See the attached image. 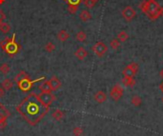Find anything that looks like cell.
<instances>
[{
	"label": "cell",
	"mask_w": 163,
	"mask_h": 136,
	"mask_svg": "<svg viewBox=\"0 0 163 136\" xmlns=\"http://www.w3.org/2000/svg\"><path fill=\"white\" fill-rule=\"evenodd\" d=\"M73 134L74 136H81L83 134V130L79 127H76L73 130Z\"/></svg>",
	"instance_id": "28"
},
{
	"label": "cell",
	"mask_w": 163,
	"mask_h": 136,
	"mask_svg": "<svg viewBox=\"0 0 163 136\" xmlns=\"http://www.w3.org/2000/svg\"><path fill=\"white\" fill-rule=\"evenodd\" d=\"M79 18L81 21L83 22H87L88 20H90L92 18V15L89 11H88L87 10H83L80 11V14H79Z\"/></svg>",
	"instance_id": "15"
},
{
	"label": "cell",
	"mask_w": 163,
	"mask_h": 136,
	"mask_svg": "<svg viewBox=\"0 0 163 136\" xmlns=\"http://www.w3.org/2000/svg\"><path fill=\"white\" fill-rule=\"evenodd\" d=\"M110 46H111V49H117L118 47L120 46V42L117 38H114L110 42Z\"/></svg>",
	"instance_id": "26"
},
{
	"label": "cell",
	"mask_w": 163,
	"mask_h": 136,
	"mask_svg": "<svg viewBox=\"0 0 163 136\" xmlns=\"http://www.w3.org/2000/svg\"><path fill=\"white\" fill-rule=\"evenodd\" d=\"M96 3L94 1V0H84V5L86 6V8L88 9H92Z\"/></svg>",
	"instance_id": "29"
},
{
	"label": "cell",
	"mask_w": 163,
	"mask_h": 136,
	"mask_svg": "<svg viewBox=\"0 0 163 136\" xmlns=\"http://www.w3.org/2000/svg\"><path fill=\"white\" fill-rule=\"evenodd\" d=\"M159 15L161 17H163V7H160V10H159Z\"/></svg>",
	"instance_id": "35"
},
{
	"label": "cell",
	"mask_w": 163,
	"mask_h": 136,
	"mask_svg": "<svg viewBox=\"0 0 163 136\" xmlns=\"http://www.w3.org/2000/svg\"><path fill=\"white\" fill-rule=\"evenodd\" d=\"M49 83H50V85H51V88H52L53 91H55L58 89H60L61 88V85H62L61 82H60V80L56 76H52L51 78H50V80H49Z\"/></svg>",
	"instance_id": "11"
},
{
	"label": "cell",
	"mask_w": 163,
	"mask_h": 136,
	"mask_svg": "<svg viewBox=\"0 0 163 136\" xmlns=\"http://www.w3.org/2000/svg\"><path fill=\"white\" fill-rule=\"evenodd\" d=\"M9 71H10V66L8 64L3 63V64L0 65V72H1L2 74H5L6 75L7 73H9Z\"/></svg>",
	"instance_id": "25"
},
{
	"label": "cell",
	"mask_w": 163,
	"mask_h": 136,
	"mask_svg": "<svg viewBox=\"0 0 163 136\" xmlns=\"http://www.w3.org/2000/svg\"><path fill=\"white\" fill-rule=\"evenodd\" d=\"M139 9L143 14L146 15V16L150 20H156L158 17H160L159 15L160 6L156 2V0H144V1L140 3Z\"/></svg>",
	"instance_id": "2"
},
{
	"label": "cell",
	"mask_w": 163,
	"mask_h": 136,
	"mask_svg": "<svg viewBox=\"0 0 163 136\" xmlns=\"http://www.w3.org/2000/svg\"><path fill=\"white\" fill-rule=\"evenodd\" d=\"M87 38V35H86V32H83V31H79L77 35H76V39L78 41V42H84Z\"/></svg>",
	"instance_id": "21"
},
{
	"label": "cell",
	"mask_w": 163,
	"mask_h": 136,
	"mask_svg": "<svg viewBox=\"0 0 163 136\" xmlns=\"http://www.w3.org/2000/svg\"><path fill=\"white\" fill-rule=\"evenodd\" d=\"M129 38V35L126 32L121 31L118 34H117V39L119 40V42H125Z\"/></svg>",
	"instance_id": "22"
},
{
	"label": "cell",
	"mask_w": 163,
	"mask_h": 136,
	"mask_svg": "<svg viewBox=\"0 0 163 136\" xmlns=\"http://www.w3.org/2000/svg\"><path fill=\"white\" fill-rule=\"evenodd\" d=\"M4 93H5V90L1 87V88H0V97H2L4 95Z\"/></svg>",
	"instance_id": "34"
},
{
	"label": "cell",
	"mask_w": 163,
	"mask_h": 136,
	"mask_svg": "<svg viewBox=\"0 0 163 136\" xmlns=\"http://www.w3.org/2000/svg\"><path fill=\"white\" fill-rule=\"evenodd\" d=\"M121 15L123 16V18L126 20L127 22H131L136 15V11L135 10L131 7V6H126L121 11Z\"/></svg>",
	"instance_id": "9"
},
{
	"label": "cell",
	"mask_w": 163,
	"mask_h": 136,
	"mask_svg": "<svg viewBox=\"0 0 163 136\" xmlns=\"http://www.w3.org/2000/svg\"><path fill=\"white\" fill-rule=\"evenodd\" d=\"M94 99H95V101L98 104H102L104 103L106 100H107V94L102 91H98L95 93L94 95Z\"/></svg>",
	"instance_id": "10"
},
{
	"label": "cell",
	"mask_w": 163,
	"mask_h": 136,
	"mask_svg": "<svg viewBox=\"0 0 163 136\" xmlns=\"http://www.w3.org/2000/svg\"><path fill=\"white\" fill-rule=\"evenodd\" d=\"M45 77H40L38 79H35V80H30L29 77H26L22 80H20L17 85H18V88L22 91H29L31 90V88L33 87V85L36 82H39L41 80H44Z\"/></svg>",
	"instance_id": "4"
},
{
	"label": "cell",
	"mask_w": 163,
	"mask_h": 136,
	"mask_svg": "<svg viewBox=\"0 0 163 136\" xmlns=\"http://www.w3.org/2000/svg\"><path fill=\"white\" fill-rule=\"evenodd\" d=\"M122 84L125 87H134L135 84V80L134 77H123L122 78Z\"/></svg>",
	"instance_id": "17"
},
{
	"label": "cell",
	"mask_w": 163,
	"mask_h": 136,
	"mask_svg": "<svg viewBox=\"0 0 163 136\" xmlns=\"http://www.w3.org/2000/svg\"><path fill=\"white\" fill-rule=\"evenodd\" d=\"M131 104H132L133 106L136 107V108L140 107L141 104H142V99H141V97L139 96V95H134V96H132V98H131Z\"/></svg>",
	"instance_id": "16"
},
{
	"label": "cell",
	"mask_w": 163,
	"mask_h": 136,
	"mask_svg": "<svg viewBox=\"0 0 163 136\" xmlns=\"http://www.w3.org/2000/svg\"><path fill=\"white\" fill-rule=\"evenodd\" d=\"M123 92H124V90H123L122 87L118 84H116L115 86H112L111 88L109 95L114 101H118L122 98Z\"/></svg>",
	"instance_id": "6"
},
{
	"label": "cell",
	"mask_w": 163,
	"mask_h": 136,
	"mask_svg": "<svg viewBox=\"0 0 163 136\" xmlns=\"http://www.w3.org/2000/svg\"><path fill=\"white\" fill-rule=\"evenodd\" d=\"M64 115H65V113H64V111H62V110H60V109H55L54 113H52V117L55 119V120H56V121H60L62 118L64 117Z\"/></svg>",
	"instance_id": "18"
},
{
	"label": "cell",
	"mask_w": 163,
	"mask_h": 136,
	"mask_svg": "<svg viewBox=\"0 0 163 136\" xmlns=\"http://www.w3.org/2000/svg\"><path fill=\"white\" fill-rule=\"evenodd\" d=\"M92 51L93 53L97 56V57H102L108 51V48L106 46L105 43L99 41V42H96L93 47H92Z\"/></svg>",
	"instance_id": "7"
},
{
	"label": "cell",
	"mask_w": 163,
	"mask_h": 136,
	"mask_svg": "<svg viewBox=\"0 0 163 136\" xmlns=\"http://www.w3.org/2000/svg\"><path fill=\"white\" fill-rule=\"evenodd\" d=\"M38 99L43 105L50 107L51 104L55 100V96L52 92H41L38 94Z\"/></svg>",
	"instance_id": "8"
},
{
	"label": "cell",
	"mask_w": 163,
	"mask_h": 136,
	"mask_svg": "<svg viewBox=\"0 0 163 136\" xmlns=\"http://www.w3.org/2000/svg\"><path fill=\"white\" fill-rule=\"evenodd\" d=\"M16 110L28 124L34 126L46 115L49 111V107L40 102L38 95L32 92L19 103Z\"/></svg>",
	"instance_id": "1"
},
{
	"label": "cell",
	"mask_w": 163,
	"mask_h": 136,
	"mask_svg": "<svg viewBox=\"0 0 163 136\" xmlns=\"http://www.w3.org/2000/svg\"><path fill=\"white\" fill-rule=\"evenodd\" d=\"M159 88H160L161 91L163 92V81H162V83L160 84V86H159ZM162 102H163V98H162Z\"/></svg>",
	"instance_id": "36"
},
{
	"label": "cell",
	"mask_w": 163,
	"mask_h": 136,
	"mask_svg": "<svg viewBox=\"0 0 163 136\" xmlns=\"http://www.w3.org/2000/svg\"><path fill=\"white\" fill-rule=\"evenodd\" d=\"M3 51L9 55H15L19 51V45L15 42V33L12 34V37L10 39V41L3 48Z\"/></svg>",
	"instance_id": "3"
},
{
	"label": "cell",
	"mask_w": 163,
	"mask_h": 136,
	"mask_svg": "<svg viewBox=\"0 0 163 136\" xmlns=\"http://www.w3.org/2000/svg\"><path fill=\"white\" fill-rule=\"evenodd\" d=\"M7 114H0V129H3L6 125Z\"/></svg>",
	"instance_id": "27"
},
{
	"label": "cell",
	"mask_w": 163,
	"mask_h": 136,
	"mask_svg": "<svg viewBox=\"0 0 163 136\" xmlns=\"http://www.w3.org/2000/svg\"><path fill=\"white\" fill-rule=\"evenodd\" d=\"M78 10V6H74V5H68V11L72 15H74Z\"/></svg>",
	"instance_id": "30"
},
{
	"label": "cell",
	"mask_w": 163,
	"mask_h": 136,
	"mask_svg": "<svg viewBox=\"0 0 163 136\" xmlns=\"http://www.w3.org/2000/svg\"><path fill=\"white\" fill-rule=\"evenodd\" d=\"M39 90L41 91V92H52L53 91L51 85L49 83V80H46L39 85Z\"/></svg>",
	"instance_id": "14"
},
{
	"label": "cell",
	"mask_w": 163,
	"mask_h": 136,
	"mask_svg": "<svg viewBox=\"0 0 163 136\" xmlns=\"http://www.w3.org/2000/svg\"><path fill=\"white\" fill-rule=\"evenodd\" d=\"M69 37H70V34H69V33L67 32V31H65V30L59 31L58 33H57V35H56L57 40L60 41V42H65L66 40L69 39Z\"/></svg>",
	"instance_id": "13"
},
{
	"label": "cell",
	"mask_w": 163,
	"mask_h": 136,
	"mask_svg": "<svg viewBox=\"0 0 163 136\" xmlns=\"http://www.w3.org/2000/svg\"><path fill=\"white\" fill-rule=\"evenodd\" d=\"M2 107H3V106H2V105H1V104H0V108H2ZM0 114H3V113H0Z\"/></svg>",
	"instance_id": "39"
},
{
	"label": "cell",
	"mask_w": 163,
	"mask_h": 136,
	"mask_svg": "<svg viewBox=\"0 0 163 136\" xmlns=\"http://www.w3.org/2000/svg\"><path fill=\"white\" fill-rule=\"evenodd\" d=\"M10 39H11V38H9V37H7V38H5L3 41L0 42V48H1V49H3V48H4V47H5V45H6V44H7V43L10 41Z\"/></svg>",
	"instance_id": "32"
},
{
	"label": "cell",
	"mask_w": 163,
	"mask_h": 136,
	"mask_svg": "<svg viewBox=\"0 0 163 136\" xmlns=\"http://www.w3.org/2000/svg\"><path fill=\"white\" fill-rule=\"evenodd\" d=\"M0 31H1L3 33H8L11 31V26L6 22H2L1 24H0Z\"/></svg>",
	"instance_id": "23"
},
{
	"label": "cell",
	"mask_w": 163,
	"mask_h": 136,
	"mask_svg": "<svg viewBox=\"0 0 163 136\" xmlns=\"http://www.w3.org/2000/svg\"><path fill=\"white\" fill-rule=\"evenodd\" d=\"M55 49V44H53L52 42H48V43H46L45 46H44V49H45V51H46L47 53H52V52H54Z\"/></svg>",
	"instance_id": "24"
},
{
	"label": "cell",
	"mask_w": 163,
	"mask_h": 136,
	"mask_svg": "<svg viewBox=\"0 0 163 136\" xmlns=\"http://www.w3.org/2000/svg\"><path fill=\"white\" fill-rule=\"evenodd\" d=\"M6 18V15H5V14L3 12V11L2 10H0V22H3V20Z\"/></svg>",
	"instance_id": "33"
},
{
	"label": "cell",
	"mask_w": 163,
	"mask_h": 136,
	"mask_svg": "<svg viewBox=\"0 0 163 136\" xmlns=\"http://www.w3.org/2000/svg\"><path fill=\"white\" fill-rule=\"evenodd\" d=\"M74 56H76L78 60H83L84 58L88 56V52L83 47H79L77 51L74 52Z\"/></svg>",
	"instance_id": "12"
},
{
	"label": "cell",
	"mask_w": 163,
	"mask_h": 136,
	"mask_svg": "<svg viewBox=\"0 0 163 136\" xmlns=\"http://www.w3.org/2000/svg\"><path fill=\"white\" fill-rule=\"evenodd\" d=\"M26 77H29V75H28V74H27L26 72H25V71L21 70V71H19V72L16 74L15 77L14 78V80H15V83H18L20 80L24 79V78H26Z\"/></svg>",
	"instance_id": "20"
},
{
	"label": "cell",
	"mask_w": 163,
	"mask_h": 136,
	"mask_svg": "<svg viewBox=\"0 0 163 136\" xmlns=\"http://www.w3.org/2000/svg\"><path fill=\"white\" fill-rule=\"evenodd\" d=\"M5 2V0H0V4H3Z\"/></svg>",
	"instance_id": "38"
},
{
	"label": "cell",
	"mask_w": 163,
	"mask_h": 136,
	"mask_svg": "<svg viewBox=\"0 0 163 136\" xmlns=\"http://www.w3.org/2000/svg\"><path fill=\"white\" fill-rule=\"evenodd\" d=\"M12 86H14V84H12V82L8 78L4 79L1 83V87L5 91H10L12 88Z\"/></svg>",
	"instance_id": "19"
},
{
	"label": "cell",
	"mask_w": 163,
	"mask_h": 136,
	"mask_svg": "<svg viewBox=\"0 0 163 136\" xmlns=\"http://www.w3.org/2000/svg\"><path fill=\"white\" fill-rule=\"evenodd\" d=\"M139 65L135 62H132L129 65H127L122 70V75L123 77H134L136 72L139 71Z\"/></svg>",
	"instance_id": "5"
},
{
	"label": "cell",
	"mask_w": 163,
	"mask_h": 136,
	"mask_svg": "<svg viewBox=\"0 0 163 136\" xmlns=\"http://www.w3.org/2000/svg\"><path fill=\"white\" fill-rule=\"evenodd\" d=\"M159 76H160V77L162 78V80H163V69L159 71Z\"/></svg>",
	"instance_id": "37"
},
{
	"label": "cell",
	"mask_w": 163,
	"mask_h": 136,
	"mask_svg": "<svg viewBox=\"0 0 163 136\" xmlns=\"http://www.w3.org/2000/svg\"><path fill=\"white\" fill-rule=\"evenodd\" d=\"M68 5H74V6H78L81 2L82 0H66Z\"/></svg>",
	"instance_id": "31"
},
{
	"label": "cell",
	"mask_w": 163,
	"mask_h": 136,
	"mask_svg": "<svg viewBox=\"0 0 163 136\" xmlns=\"http://www.w3.org/2000/svg\"><path fill=\"white\" fill-rule=\"evenodd\" d=\"M94 1H95V3H97V2H98V0H94Z\"/></svg>",
	"instance_id": "40"
}]
</instances>
